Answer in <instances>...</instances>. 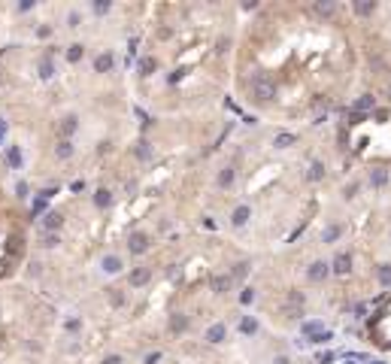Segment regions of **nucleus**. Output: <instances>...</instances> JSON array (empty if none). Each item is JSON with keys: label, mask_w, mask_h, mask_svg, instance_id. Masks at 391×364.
Returning a JSON list of instances; mask_svg holds the SVG:
<instances>
[{"label": "nucleus", "mask_w": 391, "mask_h": 364, "mask_svg": "<svg viewBox=\"0 0 391 364\" xmlns=\"http://www.w3.org/2000/svg\"><path fill=\"white\" fill-rule=\"evenodd\" d=\"M103 270H106V273H119V270H122V258H115V255L103 258Z\"/></svg>", "instance_id": "nucleus-2"}, {"label": "nucleus", "mask_w": 391, "mask_h": 364, "mask_svg": "<svg viewBox=\"0 0 391 364\" xmlns=\"http://www.w3.org/2000/svg\"><path fill=\"white\" fill-rule=\"evenodd\" d=\"M249 219V209L246 206H240V209H233V225H243Z\"/></svg>", "instance_id": "nucleus-5"}, {"label": "nucleus", "mask_w": 391, "mask_h": 364, "mask_svg": "<svg viewBox=\"0 0 391 364\" xmlns=\"http://www.w3.org/2000/svg\"><path fill=\"white\" fill-rule=\"evenodd\" d=\"M385 98H388V100H391V85H388V88H385Z\"/></svg>", "instance_id": "nucleus-16"}, {"label": "nucleus", "mask_w": 391, "mask_h": 364, "mask_svg": "<svg viewBox=\"0 0 391 364\" xmlns=\"http://www.w3.org/2000/svg\"><path fill=\"white\" fill-rule=\"evenodd\" d=\"M79 55H82V52H79V46H73V49H70V52H67V58H70V61H76V58H79Z\"/></svg>", "instance_id": "nucleus-12"}, {"label": "nucleus", "mask_w": 391, "mask_h": 364, "mask_svg": "<svg viewBox=\"0 0 391 364\" xmlns=\"http://www.w3.org/2000/svg\"><path fill=\"white\" fill-rule=\"evenodd\" d=\"M309 276H312V279H322V276H325V264H312Z\"/></svg>", "instance_id": "nucleus-7"}, {"label": "nucleus", "mask_w": 391, "mask_h": 364, "mask_svg": "<svg viewBox=\"0 0 391 364\" xmlns=\"http://www.w3.org/2000/svg\"><path fill=\"white\" fill-rule=\"evenodd\" d=\"M273 82L270 79H255V98H273Z\"/></svg>", "instance_id": "nucleus-1"}, {"label": "nucleus", "mask_w": 391, "mask_h": 364, "mask_svg": "<svg viewBox=\"0 0 391 364\" xmlns=\"http://www.w3.org/2000/svg\"><path fill=\"white\" fill-rule=\"evenodd\" d=\"M146 279H149V270H133V276H130V282H133V285H143Z\"/></svg>", "instance_id": "nucleus-6"}, {"label": "nucleus", "mask_w": 391, "mask_h": 364, "mask_svg": "<svg viewBox=\"0 0 391 364\" xmlns=\"http://www.w3.org/2000/svg\"><path fill=\"white\" fill-rule=\"evenodd\" d=\"M334 267H337V273H349V255H340L334 261Z\"/></svg>", "instance_id": "nucleus-4"}, {"label": "nucleus", "mask_w": 391, "mask_h": 364, "mask_svg": "<svg viewBox=\"0 0 391 364\" xmlns=\"http://www.w3.org/2000/svg\"><path fill=\"white\" fill-rule=\"evenodd\" d=\"M146 249V237L143 234H133L130 237V252H143Z\"/></svg>", "instance_id": "nucleus-3"}, {"label": "nucleus", "mask_w": 391, "mask_h": 364, "mask_svg": "<svg viewBox=\"0 0 391 364\" xmlns=\"http://www.w3.org/2000/svg\"><path fill=\"white\" fill-rule=\"evenodd\" d=\"M103 364H122V358H115V355H109V358H106V361Z\"/></svg>", "instance_id": "nucleus-15"}, {"label": "nucleus", "mask_w": 391, "mask_h": 364, "mask_svg": "<svg viewBox=\"0 0 391 364\" xmlns=\"http://www.w3.org/2000/svg\"><path fill=\"white\" fill-rule=\"evenodd\" d=\"M230 179H233V173H230V170H225V173H222V179H219V182H222V185H230Z\"/></svg>", "instance_id": "nucleus-11"}, {"label": "nucleus", "mask_w": 391, "mask_h": 364, "mask_svg": "<svg viewBox=\"0 0 391 364\" xmlns=\"http://www.w3.org/2000/svg\"><path fill=\"white\" fill-rule=\"evenodd\" d=\"M379 276H382V282H391V270H382Z\"/></svg>", "instance_id": "nucleus-14"}, {"label": "nucleus", "mask_w": 391, "mask_h": 364, "mask_svg": "<svg viewBox=\"0 0 391 364\" xmlns=\"http://www.w3.org/2000/svg\"><path fill=\"white\" fill-rule=\"evenodd\" d=\"M97 203L100 206H106V203H109V191H97Z\"/></svg>", "instance_id": "nucleus-10"}, {"label": "nucleus", "mask_w": 391, "mask_h": 364, "mask_svg": "<svg viewBox=\"0 0 391 364\" xmlns=\"http://www.w3.org/2000/svg\"><path fill=\"white\" fill-rule=\"evenodd\" d=\"M222 337H225V328H222V325L209 328V340H222Z\"/></svg>", "instance_id": "nucleus-8"}, {"label": "nucleus", "mask_w": 391, "mask_h": 364, "mask_svg": "<svg viewBox=\"0 0 391 364\" xmlns=\"http://www.w3.org/2000/svg\"><path fill=\"white\" fill-rule=\"evenodd\" d=\"M109 64H112V58H109V55H103V58H97V67H100V70H106Z\"/></svg>", "instance_id": "nucleus-9"}, {"label": "nucleus", "mask_w": 391, "mask_h": 364, "mask_svg": "<svg viewBox=\"0 0 391 364\" xmlns=\"http://www.w3.org/2000/svg\"><path fill=\"white\" fill-rule=\"evenodd\" d=\"M185 328V319H173V331H182Z\"/></svg>", "instance_id": "nucleus-13"}]
</instances>
